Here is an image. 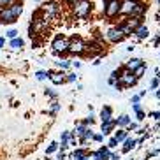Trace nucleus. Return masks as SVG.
Returning <instances> with one entry per match:
<instances>
[{
  "mask_svg": "<svg viewBox=\"0 0 160 160\" xmlns=\"http://www.w3.org/2000/svg\"><path fill=\"white\" fill-rule=\"evenodd\" d=\"M46 160H49V158H46Z\"/></svg>",
  "mask_w": 160,
  "mask_h": 160,
  "instance_id": "52",
  "label": "nucleus"
},
{
  "mask_svg": "<svg viewBox=\"0 0 160 160\" xmlns=\"http://www.w3.org/2000/svg\"><path fill=\"white\" fill-rule=\"evenodd\" d=\"M136 4H137V0H122L120 12H123V14H130V11L134 9V5Z\"/></svg>",
  "mask_w": 160,
  "mask_h": 160,
  "instance_id": "11",
  "label": "nucleus"
},
{
  "mask_svg": "<svg viewBox=\"0 0 160 160\" xmlns=\"http://www.w3.org/2000/svg\"><path fill=\"white\" fill-rule=\"evenodd\" d=\"M46 95L49 97V99H53V100H55V99L58 97V95H57V92H53V88H46Z\"/></svg>",
  "mask_w": 160,
  "mask_h": 160,
  "instance_id": "36",
  "label": "nucleus"
},
{
  "mask_svg": "<svg viewBox=\"0 0 160 160\" xmlns=\"http://www.w3.org/2000/svg\"><path fill=\"white\" fill-rule=\"evenodd\" d=\"M106 37H108L109 42H122L123 39H125V33L122 32V28L120 27H113V28H109L108 33H106Z\"/></svg>",
  "mask_w": 160,
  "mask_h": 160,
  "instance_id": "6",
  "label": "nucleus"
},
{
  "mask_svg": "<svg viewBox=\"0 0 160 160\" xmlns=\"http://www.w3.org/2000/svg\"><path fill=\"white\" fill-rule=\"evenodd\" d=\"M18 30H14V28H9V30H7V32H5V35H7V37H9V39H16V37H18Z\"/></svg>",
  "mask_w": 160,
  "mask_h": 160,
  "instance_id": "29",
  "label": "nucleus"
},
{
  "mask_svg": "<svg viewBox=\"0 0 160 160\" xmlns=\"http://www.w3.org/2000/svg\"><path fill=\"white\" fill-rule=\"evenodd\" d=\"M16 16H14V12L11 11V7H2L0 9V21L4 25H11V23H14L16 21Z\"/></svg>",
  "mask_w": 160,
  "mask_h": 160,
  "instance_id": "8",
  "label": "nucleus"
},
{
  "mask_svg": "<svg viewBox=\"0 0 160 160\" xmlns=\"http://www.w3.org/2000/svg\"><path fill=\"white\" fill-rule=\"evenodd\" d=\"M142 63H144V60H142V58H130V60L127 62V63H125V69H128V71H136L137 67L139 65H142Z\"/></svg>",
  "mask_w": 160,
  "mask_h": 160,
  "instance_id": "13",
  "label": "nucleus"
},
{
  "mask_svg": "<svg viewBox=\"0 0 160 160\" xmlns=\"http://www.w3.org/2000/svg\"><path fill=\"white\" fill-rule=\"evenodd\" d=\"M114 127H116V122H114V120H111V122L102 123V125H100V130H102L104 136H109V134L114 130Z\"/></svg>",
  "mask_w": 160,
  "mask_h": 160,
  "instance_id": "14",
  "label": "nucleus"
},
{
  "mask_svg": "<svg viewBox=\"0 0 160 160\" xmlns=\"http://www.w3.org/2000/svg\"><path fill=\"white\" fill-rule=\"evenodd\" d=\"M102 2H104V7H106V4H108V2H109V0H102Z\"/></svg>",
  "mask_w": 160,
  "mask_h": 160,
  "instance_id": "49",
  "label": "nucleus"
},
{
  "mask_svg": "<svg viewBox=\"0 0 160 160\" xmlns=\"http://www.w3.org/2000/svg\"><path fill=\"white\" fill-rule=\"evenodd\" d=\"M92 141H93V142H102V141H104V134H102V132H99V134H93Z\"/></svg>",
  "mask_w": 160,
  "mask_h": 160,
  "instance_id": "35",
  "label": "nucleus"
},
{
  "mask_svg": "<svg viewBox=\"0 0 160 160\" xmlns=\"http://www.w3.org/2000/svg\"><path fill=\"white\" fill-rule=\"evenodd\" d=\"M158 86H160V79H158V78H153V79L150 81V88L151 90H157Z\"/></svg>",
  "mask_w": 160,
  "mask_h": 160,
  "instance_id": "33",
  "label": "nucleus"
},
{
  "mask_svg": "<svg viewBox=\"0 0 160 160\" xmlns=\"http://www.w3.org/2000/svg\"><path fill=\"white\" fill-rule=\"evenodd\" d=\"M46 78H48V72L46 71H37V72H35V79L42 81V79H46Z\"/></svg>",
  "mask_w": 160,
  "mask_h": 160,
  "instance_id": "30",
  "label": "nucleus"
},
{
  "mask_svg": "<svg viewBox=\"0 0 160 160\" xmlns=\"http://www.w3.org/2000/svg\"><path fill=\"white\" fill-rule=\"evenodd\" d=\"M111 120H113V109L109 106H104L102 111H100V122L106 123V122H111Z\"/></svg>",
  "mask_w": 160,
  "mask_h": 160,
  "instance_id": "12",
  "label": "nucleus"
},
{
  "mask_svg": "<svg viewBox=\"0 0 160 160\" xmlns=\"http://www.w3.org/2000/svg\"><path fill=\"white\" fill-rule=\"evenodd\" d=\"M97 155L100 157V160H109V157H111V150L108 148V144H106V146H99Z\"/></svg>",
  "mask_w": 160,
  "mask_h": 160,
  "instance_id": "20",
  "label": "nucleus"
},
{
  "mask_svg": "<svg viewBox=\"0 0 160 160\" xmlns=\"http://www.w3.org/2000/svg\"><path fill=\"white\" fill-rule=\"evenodd\" d=\"M144 72H146V65L142 63V65H139V67L136 69V71H134V76H136L137 79H141L142 76H144Z\"/></svg>",
  "mask_w": 160,
  "mask_h": 160,
  "instance_id": "25",
  "label": "nucleus"
},
{
  "mask_svg": "<svg viewBox=\"0 0 160 160\" xmlns=\"http://www.w3.org/2000/svg\"><path fill=\"white\" fill-rule=\"evenodd\" d=\"M137 83V78L134 76V72L132 71H128V69H125L123 71V74L118 78V81H116V90H122V88H130V86H134Z\"/></svg>",
  "mask_w": 160,
  "mask_h": 160,
  "instance_id": "3",
  "label": "nucleus"
},
{
  "mask_svg": "<svg viewBox=\"0 0 160 160\" xmlns=\"http://www.w3.org/2000/svg\"><path fill=\"white\" fill-rule=\"evenodd\" d=\"M81 123H83L85 127H92V125L95 123V114H92V113H90V116H88V118H85V120H83Z\"/></svg>",
  "mask_w": 160,
  "mask_h": 160,
  "instance_id": "26",
  "label": "nucleus"
},
{
  "mask_svg": "<svg viewBox=\"0 0 160 160\" xmlns=\"http://www.w3.org/2000/svg\"><path fill=\"white\" fill-rule=\"evenodd\" d=\"M137 141L136 139H130V137H127L125 141H123V146H122V151L123 153H128V151H132L134 148H136Z\"/></svg>",
  "mask_w": 160,
  "mask_h": 160,
  "instance_id": "15",
  "label": "nucleus"
},
{
  "mask_svg": "<svg viewBox=\"0 0 160 160\" xmlns=\"http://www.w3.org/2000/svg\"><path fill=\"white\" fill-rule=\"evenodd\" d=\"M114 122H116V127H120V128H127V127H128V123H130L132 120H130V116H128V114H122V116L116 118Z\"/></svg>",
  "mask_w": 160,
  "mask_h": 160,
  "instance_id": "16",
  "label": "nucleus"
},
{
  "mask_svg": "<svg viewBox=\"0 0 160 160\" xmlns=\"http://www.w3.org/2000/svg\"><path fill=\"white\" fill-rule=\"evenodd\" d=\"M23 46H25L23 39H19V37H16V39H11V42H9V48L12 49V51H19V49H21Z\"/></svg>",
  "mask_w": 160,
  "mask_h": 160,
  "instance_id": "21",
  "label": "nucleus"
},
{
  "mask_svg": "<svg viewBox=\"0 0 160 160\" xmlns=\"http://www.w3.org/2000/svg\"><path fill=\"white\" fill-rule=\"evenodd\" d=\"M150 118H155V120H160V113H158V111H151V113H150Z\"/></svg>",
  "mask_w": 160,
  "mask_h": 160,
  "instance_id": "41",
  "label": "nucleus"
},
{
  "mask_svg": "<svg viewBox=\"0 0 160 160\" xmlns=\"http://www.w3.org/2000/svg\"><path fill=\"white\" fill-rule=\"evenodd\" d=\"M157 2H160V0H157Z\"/></svg>",
  "mask_w": 160,
  "mask_h": 160,
  "instance_id": "51",
  "label": "nucleus"
},
{
  "mask_svg": "<svg viewBox=\"0 0 160 160\" xmlns=\"http://www.w3.org/2000/svg\"><path fill=\"white\" fill-rule=\"evenodd\" d=\"M35 16L49 23V21H53L60 16V5L57 2H46L44 5H41V9L35 12Z\"/></svg>",
  "mask_w": 160,
  "mask_h": 160,
  "instance_id": "1",
  "label": "nucleus"
},
{
  "mask_svg": "<svg viewBox=\"0 0 160 160\" xmlns=\"http://www.w3.org/2000/svg\"><path fill=\"white\" fill-rule=\"evenodd\" d=\"M11 2H12V0H0V9H2V7H5V5H9Z\"/></svg>",
  "mask_w": 160,
  "mask_h": 160,
  "instance_id": "43",
  "label": "nucleus"
},
{
  "mask_svg": "<svg viewBox=\"0 0 160 160\" xmlns=\"http://www.w3.org/2000/svg\"><path fill=\"white\" fill-rule=\"evenodd\" d=\"M116 78H113V76H111V78H109V79H108V85H111V86H114V85H116Z\"/></svg>",
  "mask_w": 160,
  "mask_h": 160,
  "instance_id": "42",
  "label": "nucleus"
},
{
  "mask_svg": "<svg viewBox=\"0 0 160 160\" xmlns=\"http://www.w3.org/2000/svg\"><path fill=\"white\" fill-rule=\"evenodd\" d=\"M86 153H88V150L86 148H76L74 151H72V158H86Z\"/></svg>",
  "mask_w": 160,
  "mask_h": 160,
  "instance_id": "22",
  "label": "nucleus"
},
{
  "mask_svg": "<svg viewBox=\"0 0 160 160\" xmlns=\"http://www.w3.org/2000/svg\"><path fill=\"white\" fill-rule=\"evenodd\" d=\"M136 118H137V122H142V120L146 118V113L141 109V111H137V113H136Z\"/></svg>",
  "mask_w": 160,
  "mask_h": 160,
  "instance_id": "37",
  "label": "nucleus"
},
{
  "mask_svg": "<svg viewBox=\"0 0 160 160\" xmlns=\"http://www.w3.org/2000/svg\"><path fill=\"white\" fill-rule=\"evenodd\" d=\"M85 41L81 37H72L71 39V42H69V51L67 53H71V55H81V53H85Z\"/></svg>",
  "mask_w": 160,
  "mask_h": 160,
  "instance_id": "5",
  "label": "nucleus"
},
{
  "mask_svg": "<svg viewBox=\"0 0 160 160\" xmlns=\"http://www.w3.org/2000/svg\"><path fill=\"white\" fill-rule=\"evenodd\" d=\"M109 160H120V153H118V151H111V157H109Z\"/></svg>",
  "mask_w": 160,
  "mask_h": 160,
  "instance_id": "40",
  "label": "nucleus"
},
{
  "mask_svg": "<svg viewBox=\"0 0 160 160\" xmlns=\"http://www.w3.org/2000/svg\"><path fill=\"white\" fill-rule=\"evenodd\" d=\"M155 74H157V78H158V79H160V69H158V67H157V69H155Z\"/></svg>",
  "mask_w": 160,
  "mask_h": 160,
  "instance_id": "47",
  "label": "nucleus"
},
{
  "mask_svg": "<svg viewBox=\"0 0 160 160\" xmlns=\"http://www.w3.org/2000/svg\"><path fill=\"white\" fill-rule=\"evenodd\" d=\"M58 148H60V142H57V141L49 142V146L46 148V155H53V153H57Z\"/></svg>",
  "mask_w": 160,
  "mask_h": 160,
  "instance_id": "23",
  "label": "nucleus"
},
{
  "mask_svg": "<svg viewBox=\"0 0 160 160\" xmlns=\"http://www.w3.org/2000/svg\"><path fill=\"white\" fill-rule=\"evenodd\" d=\"M160 42V35H157V37H155V44H158Z\"/></svg>",
  "mask_w": 160,
  "mask_h": 160,
  "instance_id": "48",
  "label": "nucleus"
},
{
  "mask_svg": "<svg viewBox=\"0 0 160 160\" xmlns=\"http://www.w3.org/2000/svg\"><path fill=\"white\" fill-rule=\"evenodd\" d=\"M139 100H141V95H134V97H132V104L139 102Z\"/></svg>",
  "mask_w": 160,
  "mask_h": 160,
  "instance_id": "45",
  "label": "nucleus"
},
{
  "mask_svg": "<svg viewBox=\"0 0 160 160\" xmlns=\"http://www.w3.org/2000/svg\"><path fill=\"white\" fill-rule=\"evenodd\" d=\"M141 21H142V18H132V16H130V18H128V19H125L123 23H125V25L128 27V28H130L132 32H134V30H136L137 27L141 25Z\"/></svg>",
  "mask_w": 160,
  "mask_h": 160,
  "instance_id": "17",
  "label": "nucleus"
},
{
  "mask_svg": "<svg viewBox=\"0 0 160 160\" xmlns=\"http://www.w3.org/2000/svg\"><path fill=\"white\" fill-rule=\"evenodd\" d=\"M69 5H71L76 18H88L90 12H92V2L90 0H69Z\"/></svg>",
  "mask_w": 160,
  "mask_h": 160,
  "instance_id": "2",
  "label": "nucleus"
},
{
  "mask_svg": "<svg viewBox=\"0 0 160 160\" xmlns=\"http://www.w3.org/2000/svg\"><path fill=\"white\" fill-rule=\"evenodd\" d=\"M55 63H57V65L60 67L62 71H65V69H69V67L72 65V63H71L69 60H60V62H55Z\"/></svg>",
  "mask_w": 160,
  "mask_h": 160,
  "instance_id": "27",
  "label": "nucleus"
},
{
  "mask_svg": "<svg viewBox=\"0 0 160 160\" xmlns=\"http://www.w3.org/2000/svg\"><path fill=\"white\" fill-rule=\"evenodd\" d=\"M120 5H122L120 0H109L108 4H106V7H104L106 16H108V18H114V16H118L120 14Z\"/></svg>",
  "mask_w": 160,
  "mask_h": 160,
  "instance_id": "7",
  "label": "nucleus"
},
{
  "mask_svg": "<svg viewBox=\"0 0 160 160\" xmlns=\"http://www.w3.org/2000/svg\"><path fill=\"white\" fill-rule=\"evenodd\" d=\"M144 12H146V5L142 4V2H137V4L134 5V9L130 11V14L128 16H132V18H142Z\"/></svg>",
  "mask_w": 160,
  "mask_h": 160,
  "instance_id": "10",
  "label": "nucleus"
},
{
  "mask_svg": "<svg viewBox=\"0 0 160 160\" xmlns=\"http://www.w3.org/2000/svg\"><path fill=\"white\" fill-rule=\"evenodd\" d=\"M18 2H19V0H18Z\"/></svg>",
  "mask_w": 160,
  "mask_h": 160,
  "instance_id": "53",
  "label": "nucleus"
},
{
  "mask_svg": "<svg viewBox=\"0 0 160 160\" xmlns=\"http://www.w3.org/2000/svg\"><path fill=\"white\" fill-rule=\"evenodd\" d=\"M118 144H120V142H118L114 137H111V139H109V142H108V148H109V150H114V148H118Z\"/></svg>",
  "mask_w": 160,
  "mask_h": 160,
  "instance_id": "34",
  "label": "nucleus"
},
{
  "mask_svg": "<svg viewBox=\"0 0 160 160\" xmlns=\"http://www.w3.org/2000/svg\"><path fill=\"white\" fill-rule=\"evenodd\" d=\"M69 141H71V132L63 130L62 132V136H60V142H69Z\"/></svg>",
  "mask_w": 160,
  "mask_h": 160,
  "instance_id": "28",
  "label": "nucleus"
},
{
  "mask_svg": "<svg viewBox=\"0 0 160 160\" xmlns=\"http://www.w3.org/2000/svg\"><path fill=\"white\" fill-rule=\"evenodd\" d=\"M86 160H100V157L97 155V151H88L86 153Z\"/></svg>",
  "mask_w": 160,
  "mask_h": 160,
  "instance_id": "31",
  "label": "nucleus"
},
{
  "mask_svg": "<svg viewBox=\"0 0 160 160\" xmlns=\"http://www.w3.org/2000/svg\"><path fill=\"white\" fill-rule=\"evenodd\" d=\"M4 44H5V39L0 37V48H4Z\"/></svg>",
  "mask_w": 160,
  "mask_h": 160,
  "instance_id": "46",
  "label": "nucleus"
},
{
  "mask_svg": "<svg viewBox=\"0 0 160 160\" xmlns=\"http://www.w3.org/2000/svg\"><path fill=\"white\" fill-rule=\"evenodd\" d=\"M113 137L116 139L118 142H123L128 137V130H127V128H118V130H114V136Z\"/></svg>",
  "mask_w": 160,
  "mask_h": 160,
  "instance_id": "18",
  "label": "nucleus"
},
{
  "mask_svg": "<svg viewBox=\"0 0 160 160\" xmlns=\"http://www.w3.org/2000/svg\"><path fill=\"white\" fill-rule=\"evenodd\" d=\"M74 160H86V158H74Z\"/></svg>",
  "mask_w": 160,
  "mask_h": 160,
  "instance_id": "50",
  "label": "nucleus"
},
{
  "mask_svg": "<svg viewBox=\"0 0 160 160\" xmlns=\"http://www.w3.org/2000/svg\"><path fill=\"white\" fill-rule=\"evenodd\" d=\"M132 109H134V111H136V113H137V111H141V104H139V102L132 104Z\"/></svg>",
  "mask_w": 160,
  "mask_h": 160,
  "instance_id": "44",
  "label": "nucleus"
},
{
  "mask_svg": "<svg viewBox=\"0 0 160 160\" xmlns=\"http://www.w3.org/2000/svg\"><path fill=\"white\" fill-rule=\"evenodd\" d=\"M48 78L51 79L53 85H63L65 81V72L63 71H48Z\"/></svg>",
  "mask_w": 160,
  "mask_h": 160,
  "instance_id": "9",
  "label": "nucleus"
},
{
  "mask_svg": "<svg viewBox=\"0 0 160 160\" xmlns=\"http://www.w3.org/2000/svg\"><path fill=\"white\" fill-rule=\"evenodd\" d=\"M127 130L128 132H132V130H139V125H137V123H128V127H127Z\"/></svg>",
  "mask_w": 160,
  "mask_h": 160,
  "instance_id": "39",
  "label": "nucleus"
},
{
  "mask_svg": "<svg viewBox=\"0 0 160 160\" xmlns=\"http://www.w3.org/2000/svg\"><path fill=\"white\" fill-rule=\"evenodd\" d=\"M134 33H136L137 39H146L148 35H150V32H148V27H144V25H139V27L134 30Z\"/></svg>",
  "mask_w": 160,
  "mask_h": 160,
  "instance_id": "19",
  "label": "nucleus"
},
{
  "mask_svg": "<svg viewBox=\"0 0 160 160\" xmlns=\"http://www.w3.org/2000/svg\"><path fill=\"white\" fill-rule=\"evenodd\" d=\"M69 42H71V41H69L65 35H57L55 41H53V44H51V48L57 55H63V53L69 51Z\"/></svg>",
  "mask_w": 160,
  "mask_h": 160,
  "instance_id": "4",
  "label": "nucleus"
},
{
  "mask_svg": "<svg viewBox=\"0 0 160 160\" xmlns=\"http://www.w3.org/2000/svg\"><path fill=\"white\" fill-rule=\"evenodd\" d=\"M160 153V148H155V150H151V151H148V155H146V158H151V157H155V155H158Z\"/></svg>",
  "mask_w": 160,
  "mask_h": 160,
  "instance_id": "38",
  "label": "nucleus"
},
{
  "mask_svg": "<svg viewBox=\"0 0 160 160\" xmlns=\"http://www.w3.org/2000/svg\"><path fill=\"white\" fill-rule=\"evenodd\" d=\"M58 111H60V104H58L57 100H53L51 106H49V114H51V116H57Z\"/></svg>",
  "mask_w": 160,
  "mask_h": 160,
  "instance_id": "24",
  "label": "nucleus"
},
{
  "mask_svg": "<svg viewBox=\"0 0 160 160\" xmlns=\"http://www.w3.org/2000/svg\"><path fill=\"white\" fill-rule=\"evenodd\" d=\"M76 79H78V74H76V72H71V74H65V81H67V83H74Z\"/></svg>",
  "mask_w": 160,
  "mask_h": 160,
  "instance_id": "32",
  "label": "nucleus"
}]
</instances>
